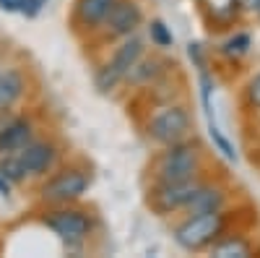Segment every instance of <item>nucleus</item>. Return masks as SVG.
Returning <instances> with one entry per match:
<instances>
[{
  "label": "nucleus",
  "instance_id": "a211bd4d",
  "mask_svg": "<svg viewBox=\"0 0 260 258\" xmlns=\"http://www.w3.org/2000/svg\"><path fill=\"white\" fill-rule=\"evenodd\" d=\"M247 47H250V37L247 34H237L234 39H229L224 45V52L226 55H242V52H247Z\"/></svg>",
  "mask_w": 260,
  "mask_h": 258
},
{
  "label": "nucleus",
  "instance_id": "2eb2a0df",
  "mask_svg": "<svg viewBox=\"0 0 260 258\" xmlns=\"http://www.w3.org/2000/svg\"><path fill=\"white\" fill-rule=\"evenodd\" d=\"M0 175H3L6 180L18 183V180H24V175H29V172H26L24 162L18 159V154L13 152V154H6V159L0 162Z\"/></svg>",
  "mask_w": 260,
  "mask_h": 258
},
{
  "label": "nucleus",
  "instance_id": "f3484780",
  "mask_svg": "<svg viewBox=\"0 0 260 258\" xmlns=\"http://www.w3.org/2000/svg\"><path fill=\"white\" fill-rule=\"evenodd\" d=\"M117 81H120V76L110 68V63H107V66L96 73V86H99V89L102 92H110V89H115V86H117Z\"/></svg>",
  "mask_w": 260,
  "mask_h": 258
},
{
  "label": "nucleus",
  "instance_id": "20e7f679",
  "mask_svg": "<svg viewBox=\"0 0 260 258\" xmlns=\"http://www.w3.org/2000/svg\"><path fill=\"white\" fill-rule=\"evenodd\" d=\"M45 224L57 235V238L68 240V243H81L86 235H89V230H91V222L86 219V214L73 211V209L52 211L50 217L45 219Z\"/></svg>",
  "mask_w": 260,
  "mask_h": 258
},
{
  "label": "nucleus",
  "instance_id": "aec40b11",
  "mask_svg": "<svg viewBox=\"0 0 260 258\" xmlns=\"http://www.w3.org/2000/svg\"><path fill=\"white\" fill-rule=\"evenodd\" d=\"M247 97H250V102H252L255 107H260V76H255V78L250 81V86H247Z\"/></svg>",
  "mask_w": 260,
  "mask_h": 258
},
{
  "label": "nucleus",
  "instance_id": "dca6fc26",
  "mask_svg": "<svg viewBox=\"0 0 260 258\" xmlns=\"http://www.w3.org/2000/svg\"><path fill=\"white\" fill-rule=\"evenodd\" d=\"M213 255H219V258H234V255L242 258V255H250V248L242 240H226V243L213 248Z\"/></svg>",
  "mask_w": 260,
  "mask_h": 258
},
{
  "label": "nucleus",
  "instance_id": "9b49d317",
  "mask_svg": "<svg viewBox=\"0 0 260 258\" xmlns=\"http://www.w3.org/2000/svg\"><path fill=\"white\" fill-rule=\"evenodd\" d=\"M138 58H141V42H138V39H127L125 45L115 52L110 68H112L120 78H125V76H130V71H133V66L138 63Z\"/></svg>",
  "mask_w": 260,
  "mask_h": 258
},
{
  "label": "nucleus",
  "instance_id": "f8f14e48",
  "mask_svg": "<svg viewBox=\"0 0 260 258\" xmlns=\"http://www.w3.org/2000/svg\"><path fill=\"white\" fill-rule=\"evenodd\" d=\"M112 6H115V0H78L76 13L86 26H96L107 18V13H110Z\"/></svg>",
  "mask_w": 260,
  "mask_h": 258
},
{
  "label": "nucleus",
  "instance_id": "0eeeda50",
  "mask_svg": "<svg viewBox=\"0 0 260 258\" xmlns=\"http://www.w3.org/2000/svg\"><path fill=\"white\" fill-rule=\"evenodd\" d=\"M198 188H201V183H195L192 178L182 180V183H161L159 190H156V206L161 211L185 209L190 204V198L198 193Z\"/></svg>",
  "mask_w": 260,
  "mask_h": 258
},
{
  "label": "nucleus",
  "instance_id": "412c9836",
  "mask_svg": "<svg viewBox=\"0 0 260 258\" xmlns=\"http://www.w3.org/2000/svg\"><path fill=\"white\" fill-rule=\"evenodd\" d=\"M45 3H47V0H24V6H21V13H26V16H37Z\"/></svg>",
  "mask_w": 260,
  "mask_h": 258
},
{
  "label": "nucleus",
  "instance_id": "7ed1b4c3",
  "mask_svg": "<svg viewBox=\"0 0 260 258\" xmlns=\"http://www.w3.org/2000/svg\"><path fill=\"white\" fill-rule=\"evenodd\" d=\"M151 136H154L159 144H177L187 136L190 131V118L182 107H167L164 112H159L148 125Z\"/></svg>",
  "mask_w": 260,
  "mask_h": 258
},
{
  "label": "nucleus",
  "instance_id": "9d476101",
  "mask_svg": "<svg viewBox=\"0 0 260 258\" xmlns=\"http://www.w3.org/2000/svg\"><path fill=\"white\" fill-rule=\"evenodd\" d=\"M221 204H224V193H221L219 188H206V185H201L198 193L190 198V204H187L185 209H187V214H192V217H195V214L219 211Z\"/></svg>",
  "mask_w": 260,
  "mask_h": 258
},
{
  "label": "nucleus",
  "instance_id": "4be33fe9",
  "mask_svg": "<svg viewBox=\"0 0 260 258\" xmlns=\"http://www.w3.org/2000/svg\"><path fill=\"white\" fill-rule=\"evenodd\" d=\"M24 0H0V8L3 11H21Z\"/></svg>",
  "mask_w": 260,
  "mask_h": 258
},
{
  "label": "nucleus",
  "instance_id": "1a4fd4ad",
  "mask_svg": "<svg viewBox=\"0 0 260 258\" xmlns=\"http://www.w3.org/2000/svg\"><path fill=\"white\" fill-rule=\"evenodd\" d=\"M31 136V125L26 120H13L0 128V154H13L21 152Z\"/></svg>",
  "mask_w": 260,
  "mask_h": 258
},
{
  "label": "nucleus",
  "instance_id": "39448f33",
  "mask_svg": "<svg viewBox=\"0 0 260 258\" xmlns=\"http://www.w3.org/2000/svg\"><path fill=\"white\" fill-rule=\"evenodd\" d=\"M89 188V178L78 169H65L60 175H55L45 188H42V196L47 201H55V204H62V201H73L78 198L81 193Z\"/></svg>",
  "mask_w": 260,
  "mask_h": 258
},
{
  "label": "nucleus",
  "instance_id": "6ab92c4d",
  "mask_svg": "<svg viewBox=\"0 0 260 258\" xmlns=\"http://www.w3.org/2000/svg\"><path fill=\"white\" fill-rule=\"evenodd\" d=\"M151 39H154L159 47L172 45V34L167 32V26L161 24V21H154V24H151Z\"/></svg>",
  "mask_w": 260,
  "mask_h": 258
},
{
  "label": "nucleus",
  "instance_id": "f257e3e1",
  "mask_svg": "<svg viewBox=\"0 0 260 258\" xmlns=\"http://www.w3.org/2000/svg\"><path fill=\"white\" fill-rule=\"evenodd\" d=\"M201 164V154L192 144H169V152L159 159V180L161 183H182L190 180Z\"/></svg>",
  "mask_w": 260,
  "mask_h": 258
},
{
  "label": "nucleus",
  "instance_id": "f03ea898",
  "mask_svg": "<svg viewBox=\"0 0 260 258\" xmlns=\"http://www.w3.org/2000/svg\"><path fill=\"white\" fill-rule=\"evenodd\" d=\"M224 227V217L219 211H208V214H195V217H190L185 224L177 227V243L187 250H198L208 243L216 240V235L221 232Z\"/></svg>",
  "mask_w": 260,
  "mask_h": 258
},
{
  "label": "nucleus",
  "instance_id": "4468645a",
  "mask_svg": "<svg viewBox=\"0 0 260 258\" xmlns=\"http://www.w3.org/2000/svg\"><path fill=\"white\" fill-rule=\"evenodd\" d=\"M206 6V13L219 21V24H226V21H232L237 16V8H240V3L237 0H203Z\"/></svg>",
  "mask_w": 260,
  "mask_h": 258
},
{
  "label": "nucleus",
  "instance_id": "b1692460",
  "mask_svg": "<svg viewBox=\"0 0 260 258\" xmlns=\"http://www.w3.org/2000/svg\"><path fill=\"white\" fill-rule=\"evenodd\" d=\"M255 6H257V11H260V0H255Z\"/></svg>",
  "mask_w": 260,
  "mask_h": 258
},
{
  "label": "nucleus",
  "instance_id": "6e6552de",
  "mask_svg": "<svg viewBox=\"0 0 260 258\" xmlns=\"http://www.w3.org/2000/svg\"><path fill=\"white\" fill-rule=\"evenodd\" d=\"M18 159L24 162L26 172H31V175H39V172H45V169L55 162V149H52L50 144H26V146L18 152Z\"/></svg>",
  "mask_w": 260,
  "mask_h": 258
},
{
  "label": "nucleus",
  "instance_id": "423d86ee",
  "mask_svg": "<svg viewBox=\"0 0 260 258\" xmlns=\"http://www.w3.org/2000/svg\"><path fill=\"white\" fill-rule=\"evenodd\" d=\"M141 8L136 3H130V0H115V6L110 8L107 13V26H110L112 34L117 37H130L138 26H141Z\"/></svg>",
  "mask_w": 260,
  "mask_h": 258
},
{
  "label": "nucleus",
  "instance_id": "5701e85b",
  "mask_svg": "<svg viewBox=\"0 0 260 258\" xmlns=\"http://www.w3.org/2000/svg\"><path fill=\"white\" fill-rule=\"evenodd\" d=\"M0 193H3V196L8 193V185H6V178H3V175H0Z\"/></svg>",
  "mask_w": 260,
  "mask_h": 258
},
{
  "label": "nucleus",
  "instance_id": "ddd939ff",
  "mask_svg": "<svg viewBox=\"0 0 260 258\" xmlns=\"http://www.w3.org/2000/svg\"><path fill=\"white\" fill-rule=\"evenodd\" d=\"M21 92H24V78H21L18 71L0 73V110H8L21 97Z\"/></svg>",
  "mask_w": 260,
  "mask_h": 258
}]
</instances>
